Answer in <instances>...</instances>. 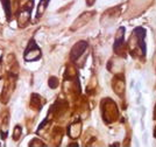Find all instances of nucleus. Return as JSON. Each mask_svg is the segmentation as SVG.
Instances as JSON below:
<instances>
[{"label":"nucleus","mask_w":156,"mask_h":147,"mask_svg":"<svg viewBox=\"0 0 156 147\" xmlns=\"http://www.w3.org/2000/svg\"><path fill=\"white\" fill-rule=\"evenodd\" d=\"M96 0H86V2H87V5L89 6H91V5H93V2H94Z\"/></svg>","instance_id":"nucleus-7"},{"label":"nucleus","mask_w":156,"mask_h":147,"mask_svg":"<svg viewBox=\"0 0 156 147\" xmlns=\"http://www.w3.org/2000/svg\"><path fill=\"white\" fill-rule=\"evenodd\" d=\"M47 2H49V0H41V1H40L39 11H37V18H39V17H41V15L43 14L44 9L47 8V5H48Z\"/></svg>","instance_id":"nucleus-4"},{"label":"nucleus","mask_w":156,"mask_h":147,"mask_svg":"<svg viewBox=\"0 0 156 147\" xmlns=\"http://www.w3.org/2000/svg\"><path fill=\"white\" fill-rule=\"evenodd\" d=\"M86 48H87V43H86L85 41H80V42H78L77 45L73 46V48H72V50H71L72 61H76L77 58L80 57V55L86 50Z\"/></svg>","instance_id":"nucleus-2"},{"label":"nucleus","mask_w":156,"mask_h":147,"mask_svg":"<svg viewBox=\"0 0 156 147\" xmlns=\"http://www.w3.org/2000/svg\"><path fill=\"white\" fill-rule=\"evenodd\" d=\"M124 35H125V28H120L119 29V32H118L117 36H115V42H114V49L118 51V49H119V47L122 45L124 42Z\"/></svg>","instance_id":"nucleus-3"},{"label":"nucleus","mask_w":156,"mask_h":147,"mask_svg":"<svg viewBox=\"0 0 156 147\" xmlns=\"http://www.w3.org/2000/svg\"><path fill=\"white\" fill-rule=\"evenodd\" d=\"M57 84H58V82H57V79H56L55 77H51V78L49 79V86H50L51 89H55V88L57 86Z\"/></svg>","instance_id":"nucleus-5"},{"label":"nucleus","mask_w":156,"mask_h":147,"mask_svg":"<svg viewBox=\"0 0 156 147\" xmlns=\"http://www.w3.org/2000/svg\"><path fill=\"white\" fill-rule=\"evenodd\" d=\"M40 56H41V51H40V49L37 48V46L35 45V42L32 40L30 45L27 48L26 53H25V58H26L27 61H35V60H37Z\"/></svg>","instance_id":"nucleus-1"},{"label":"nucleus","mask_w":156,"mask_h":147,"mask_svg":"<svg viewBox=\"0 0 156 147\" xmlns=\"http://www.w3.org/2000/svg\"><path fill=\"white\" fill-rule=\"evenodd\" d=\"M4 6H5L7 17H9V0H4Z\"/></svg>","instance_id":"nucleus-6"}]
</instances>
